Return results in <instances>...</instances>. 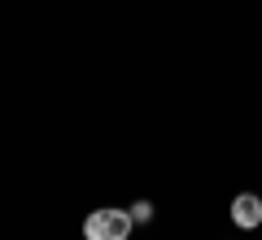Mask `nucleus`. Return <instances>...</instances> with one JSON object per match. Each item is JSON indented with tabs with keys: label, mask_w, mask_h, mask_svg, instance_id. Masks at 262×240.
Listing matches in <instances>:
<instances>
[{
	"label": "nucleus",
	"mask_w": 262,
	"mask_h": 240,
	"mask_svg": "<svg viewBox=\"0 0 262 240\" xmlns=\"http://www.w3.org/2000/svg\"><path fill=\"white\" fill-rule=\"evenodd\" d=\"M131 210H114V205H101L83 219V240H127L131 236Z\"/></svg>",
	"instance_id": "1"
},
{
	"label": "nucleus",
	"mask_w": 262,
	"mask_h": 240,
	"mask_svg": "<svg viewBox=\"0 0 262 240\" xmlns=\"http://www.w3.org/2000/svg\"><path fill=\"white\" fill-rule=\"evenodd\" d=\"M232 223H236L241 231H253V227L262 223V197H258V192H241V197L232 201Z\"/></svg>",
	"instance_id": "2"
},
{
	"label": "nucleus",
	"mask_w": 262,
	"mask_h": 240,
	"mask_svg": "<svg viewBox=\"0 0 262 240\" xmlns=\"http://www.w3.org/2000/svg\"><path fill=\"white\" fill-rule=\"evenodd\" d=\"M131 223H153V205L149 201H136V205H131Z\"/></svg>",
	"instance_id": "3"
}]
</instances>
